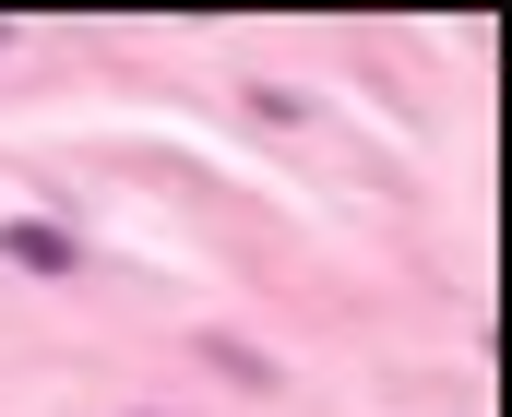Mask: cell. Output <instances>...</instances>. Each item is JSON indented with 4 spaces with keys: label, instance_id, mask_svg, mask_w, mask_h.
<instances>
[{
    "label": "cell",
    "instance_id": "cell-1",
    "mask_svg": "<svg viewBox=\"0 0 512 417\" xmlns=\"http://www.w3.org/2000/svg\"><path fill=\"white\" fill-rule=\"evenodd\" d=\"M0 263H24V275H72V239L36 227V215H12V227H0Z\"/></svg>",
    "mask_w": 512,
    "mask_h": 417
}]
</instances>
